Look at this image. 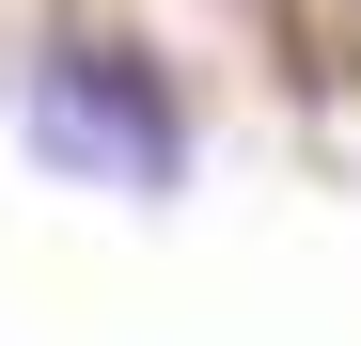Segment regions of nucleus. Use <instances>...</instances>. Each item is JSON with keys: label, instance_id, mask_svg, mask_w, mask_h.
Listing matches in <instances>:
<instances>
[{"label": "nucleus", "instance_id": "nucleus-1", "mask_svg": "<svg viewBox=\"0 0 361 346\" xmlns=\"http://www.w3.org/2000/svg\"><path fill=\"white\" fill-rule=\"evenodd\" d=\"M16 142H32V173L110 189V205H173V189L204 173L189 79H173L142 32H110V16L32 32V64H16Z\"/></svg>", "mask_w": 361, "mask_h": 346}]
</instances>
